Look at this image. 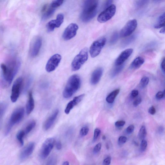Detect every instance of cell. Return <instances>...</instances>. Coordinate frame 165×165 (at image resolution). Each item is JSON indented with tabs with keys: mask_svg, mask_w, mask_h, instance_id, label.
Returning <instances> with one entry per match:
<instances>
[{
	"mask_svg": "<svg viewBox=\"0 0 165 165\" xmlns=\"http://www.w3.org/2000/svg\"><path fill=\"white\" fill-rule=\"evenodd\" d=\"M20 63L19 61L13 60L7 65L4 64L1 65V75L0 79V85L3 89L9 87L17 73Z\"/></svg>",
	"mask_w": 165,
	"mask_h": 165,
	"instance_id": "cell-1",
	"label": "cell"
},
{
	"mask_svg": "<svg viewBox=\"0 0 165 165\" xmlns=\"http://www.w3.org/2000/svg\"><path fill=\"white\" fill-rule=\"evenodd\" d=\"M99 1L87 0L84 1L80 18L84 22H88L95 17L98 12Z\"/></svg>",
	"mask_w": 165,
	"mask_h": 165,
	"instance_id": "cell-2",
	"label": "cell"
},
{
	"mask_svg": "<svg viewBox=\"0 0 165 165\" xmlns=\"http://www.w3.org/2000/svg\"><path fill=\"white\" fill-rule=\"evenodd\" d=\"M81 80L77 75H74L69 78L64 89L63 96L65 99H69L73 96L80 88Z\"/></svg>",
	"mask_w": 165,
	"mask_h": 165,
	"instance_id": "cell-3",
	"label": "cell"
},
{
	"mask_svg": "<svg viewBox=\"0 0 165 165\" xmlns=\"http://www.w3.org/2000/svg\"><path fill=\"white\" fill-rule=\"evenodd\" d=\"M89 58V50L87 48H83L74 58L72 63L71 68L73 71L79 70L87 60Z\"/></svg>",
	"mask_w": 165,
	"mask_h": 165,
	"instance_id": "cell-4",
	"label": "cell"
},
{
	"mask_svg": "<svg viewBox=\"0 0 165 165\" xmlns=\"http://www.w3.org/2000/svg\"><path fill=\"white\" fill-rule=\"evenodd\" d=\"M25 111L23 108L19 107L15 109L11 114L9 122L7 125L5 134L8 135L14 125L19 123L24 117Z\"/></svg>",
	"mask_w": 165,
	"mask_h": 165,
	"instance_id": "cell-5",
	"label": "cell"
},
{
	"mask_svg": "<svg viewBox=\"0 0 165 165\" xmlns=\"http://www.w3.org/2000/svg\"><path fill=\"white\" fill-rule=\"evenodd\" d=\"M106 38L102 37L95 41L92 44L89 50L90 54L92 58L96 57L100 54L102 48L106 44Z\"/></svg>",
	"mask_w": 165,
	"mask_h": 165,
	"instance_id": "cell-6",
	"label": "cell"
},
{
	"mask_svg": "<svg viewBox=\"0 0 165 165\" xmlns=\"http://www.w3.org/2000/svg\"><path fill=\"white\" fill-rule=\"evenodd\" d=\"M116 10V6L112 4L99 14L97 18L98 21L100 23H104L109 20L115 15Z\"/></svg>",
	"mask_w": 165,
	"mask_h": 165,
	"instance_id": "cell-7",
	"label": "cell"
},
{
	"mask_svg": "<svg viewBox=\"0 0 165 165\" xmlns=\"http://www.w3.org/2000/svg\"><path fill=\"white\" fill-rule=\"evenodd\" d=\"M55 143L54 138L50 137L47 139L42 145L40 150V156L43 159L46 158L49 156Z\"/></svg>",
	"mask_w": 165,
	"mask_h": 165,
	"instance_id": "cell-8",
	"label": "cell"
},
{
	"mask_svg": "<svg viewBox=\"0 0 165 165\" xmlns=\"http://www.w3.org/2000/svg\"><path fill=\"white\" fill-rule=\"evenodd\" d=\"M137 22L136 19L130 20L126 23L120 32V37L124 38L130 36L137 28Z\"/></svg>",
	"mask_w": 165,
	"mask_h": 165,
	"instance_id": "cell-9",
	"label": "cell"
},
{
	"mask_svg": "<svg viewBox=\"0 0 165 165\" xmlns=\"http://www.w3.org/2000/svg\"><path fill=\"white\" fill-rule=\"evenodd\" d=\"M42 38L40 37H35L32 39L29 48V54L31 57L34 58L38 55L42 46Z\"/></svg>",
	"mask_w": 165,
	"mask_h": 165,
	"instance_id": "cell-10",
	"label": "cell"
},
{
	"mask_svg": "<svg viewBox=\"0 0 165 165\" xmlns=\"http://www.w3.org/2000/svg\"><path fill=\"white\" fill-rule=\"evenodd\" d=\"M23 82V79L21 77L18 78L14 82L11 96V100L13 103L16 102L19 97Z\"/></svg>",
	"mask_w": 165,
	"mask_h": 165,
	"instance_id": "cell-11",
	"label": "cell"
},
{
	"mask_svg": "<svg viewBox=\"0 0 165 165\" xmlns=\"http://www.w3.org/2000/svg\"><path fill=\"white\" fill-rule=\"evenodd\" d=\"M62 59L61 56L59 54H55L52 55L47 63L45 70L48 72L54 71L59 66Z\"/></svg>",
	"mask_w": 165,
	"mask_h": 165,
	"instance_id": "cell-12",
	"label": "cell"
},
{
	"mask_svg": "<svg viewBox=\"0 0 165 165\" xmlns=\"http://www.w3.org/2000/svg\"><path fill=\"white\" fill-rule=\"evenodd\" d=\"M79 29V26L76 23H72L68 25L65 28L62 35L64 40H69L76 36Z\"/></svg>",
	"mask_w": 165,
	"mask_h": 165,
	"instance_id": "cell-13",
	"label": "cell"
},
{
	"mask_svg": "<svg viewBox=\"0 0 165 165\" xmlns=\"http://www.w3.org/2000/svg\"><path fill=\"white\" fill-rule=\"evenodd\" d=\"M64 19V17L63 14L60 13L58 14L56 19L52 20L47 24V30L48 32H51L54 30L55 28L60 27L63 23Z\"/></svg>",
	"mask_w": 165,
	"mask_h": 165,
	"instance_id": "cell-14",
	"label": "cell"
},
{
	"mask_svg": "<svg viewBox=\"0 0 165 165\" xmlns=\"http://www.w3.org/2000/svg\"><path fill=\"white\" fill-rule=\"evenodd\" d=\"M133 51L132 48H128L123 51L116 59L115 64L116 66H120L123 64L128 59Z\"/></svg>",
	"mask_w": 165,
	"mask_h": 165,
	"instance_id": "cell-15",
	"label": "cell"
},
{
	"mask_svg": "<svg viewBox=\"0 0 165 165\" xmlns=\"http://www.w3.org/2000/svg\"><path fill=\"white\" fill-rule=\"evenodd\" d=\"M35 148V143L34 142L29 143L21 152L20 158L21 160H25L30 156Z\"/></svg>",
	"mask_w": 165,
	"mask_h": 165,
	"instance_id": "cell-16",
	"label": "cell"
},
{
	"mask_svg": "<svg viewBox=\"0 0 165 165\" xmlns=\"http://www.w3.org/2000/svg\"><path fill=\"white\" fill-rule=\"evenodd\" d=\"M84 96V94H82L74 98L73 100L68 103L65 110V113L67 115L69 114L72 109L82 100Z\"/></svg>",
	"mask_w": 165,
	"mask_h": 165,
	"instance_id": "cell-17",
	"label": "cell"
},
{
	"mask_svg": "<svg viewBox=\"0 0 165 165\" xmlns=\"http://www.w3.org/2000/svg\"><path fill=\"white\" fill-rule=\"evenodd\" d=\"M56 8L52 6L51 4L49 5H45L42 8V19L45 20L51 17L54 13Z\"/></svg>",
	"mask_w": 165,
	"mask_h": 165,
	"instance_id": "cell-18",
	"label": "cell"
},
{
	"mask_svg": "<svg viewBox=\"0 0 165 165\" xmlns=\"http://www.w3.org/2000/svg\"><path fill=\"white\" fill-rule=\"evenodd\" d=\"M59 112V110L58 109H56L45 121L43 126L45 130H49L52 127L57 118Z\"/></svg>",
	"mask_w": 165,
	"mask_h": 165,
	"instance_id": "cell-19",
	"label": "cell"
},
{
	"mask_svg": "<svg viewBox=\"0 0 165 165\" xmlns=\"http://www.w3.org/2000/svg\"><path fill=\"white\" fill-rule=\"evenodd\" d=\"M103 69L102 68H99L95 70L92 73L90 79L91 83L92 85L97 84L100 81L103 75Z\"/></svg>",
	"mask_w": 165,
	"mask_h": 165,
	"instance_id": "cell-20",
	"label": "cell"
},
{
	"mask_svg": "<svg viewBox=\"0 0 165 165\" xmlns=\"http://www.w3.org/2000/svg\"><path fill=\"white\" fill-rule=\"evenodd\" d=\"M35 107L34 100L32 92H29L28 98L26 105V112L27 115L30 114L33 111Z\"/></svg>",
	"mask_w": 165,
	"mask_h": 165,
	"instance_id": "cell-21",
	"label": "cell"
},
{
	"mask_svg": "<svg viewBox=\"0 0 165 165\" xmlns=\"http://www.w3.org/2000/svg\"><path fill=\"white\" fill-rule=\"evenodd\" d=\"M145 61L143 57L138 56L135 59L131 64L130 68L131 69H139Z\"/></svg>",
	"mask_w": 165,
	"mask_h": 165,
	"instance_id": "cell-22",
	"label": "cell"
},
{
	"mask_svg": "<svg viewBox=\"0 0 165 165\" xmlns=\"http://www.w3.org/2000/svg\"><path fill=\"white\" fill-rule=\"evenodd\" d=\"M119 92L120 90L119 89L115 90L112 92L107 97L106 99V102L109 104L113 103Z\"/></svg>",
	"mask_w": 165,
	"mask_h": 165,
	"instance_id": "cell-23",
	"label": "cell"
},
{
	"mask_svg": "<svg viewBox=\"0 0 165 165\" xmlns=\"http://www.w3.org/2000/svg\"><path fill=\"white\" fill-rule=\"evenodd\" d=\"M165 13L162 14L159 17L157 23L154 25V28L156 29L163 28L165 26Z\"/></svg>",
	"mask_w": 165,
	"mask_h": 165,
	"instance_id": "cell-24",
	"label": "cell"
},
{
	"mask_svg": "<svg viewBox=\"0 0 165 165\" xmlns=\"http://www.w3.org/2000/svg\"><path fill=\"white\" fill-rule=\"evenodd\" d=\"M136 36L135 35H132L126 38L122 42L121 44L122 46L123 47H125L127 45L130 44L136 39Z\"/></svg>",
	"mask_w": 165,
	"mask_h": 165,
	"instance_id": "cell-25",
	"label": "cell"
},
{
	"mask_svg": "<svg viewBox=\"0 0 165 165\" xmlns=\"http://www.w3.org/2000/svg\"><path fill=\"white\" fill-rule=\"evenodd\" d=\"M36 125V122L34 121H33L30 123L27 126L25 130L24 131L25 135H28L29 133L32 129L35 127Z\"/></svg>",
	"mask_w": 165,
	"mask_h": 165,
	"instance_id": "cell-26",
	"label": "cell"
},
{
	"mask_svg": "<svg viewBox=\"0 0 165 165\" xmlns=\"http://www.w3.org/2000/svg\"><path fill=\"white\" fill-rule=\"evenodd\" d=\"M25 135L24 131L20 130L18 132L17 135V138L21 146H22L24 144L23 138Z\"/></svg>",
	"mask_w": 165,
	"mask_h": 165,
	"instance_id": "cell-27",
	"label": "cell"
},
{
	"mask_svg": "<svg viewBox=\"0 0 165 165\" xmlns=\"http://www.w3.org/2000/svg\"><path fill=\"white\" fill-rule=\"evenodd\" d=\"M146 127L145 126H142L139 131L138 133V137L141 140H143L144 139L146 135Z\"/></svg>",
	"mask_w": 165,
	"mask_h": 165,
	"instance_id": "cell-28",
	"label": "cell"
},
{
	"mask_svg": "<svg viewBox=\"0 0 165 165\" xmlns=\"http://www.w3.org/2000/svg\"><path fill=\"white\" fill-rule=\"evenodd\" d=\"M116 66L117 67L115 68V69H114V70L112 72L111 75L113 77L116 76L123 69L124 67V65L123 64L120 65V66Z\"/></svg>",
	"mask_w": 165,
	"mask_h": 165,
	"instance_id": "cell-29",
	"label": "cell"
},
{
	"mask_svg": "<svg viewBox=\"0 0 165 165\" xmlns=\"http://www.w3.org/2000/svg\"><path fill=\"white\" fill-rule=\"evenodd\" d=\"M7 107L6 103L3 102H0V118L2 117L5 113Z\"/></svg>",
	"mask_w": 165,
	"mask_h": 165,
	"instance_id": "cell-30",
	"label": "cell"
},
{
	"mask_svg": "<svg viewBox=\"0 0 165 165\" xmlns=\"http://www.w3.org/2000/svg\"><path fill=\"white\" fill-rule=\"evenodd\" d=\"M119 37L118 33L117 32L114 33L111 37L110 43L111 45H113L116 43L118 40Z\"/></svg>",
	"mask_w": 165,
	"mask_h": 165,
	"instance_id": "cell-31",
	"label": "cell"
},
{
	"mask_svg": "<svg viewBox=\"0 0 165 165\" xmlns=\"http://www.w3.org/2000/svg\"><path fill=\"white\" fill-rule=\"evenodd\" d=\"M149 82V79L146 76L143 77L140 82V85L142 88H144L147 86Z\"/></svg>",
	"mask_w": 165,
	"mask_h": 165,
	"instance_id": "cell-32",
	"label": "cell"
},
{
	"mask_svg": "<svg viewBox=\"0 0 165 165\" xmlns=\"http://www.w3.org/2000/svg\"><path fill=\"white\" fill-rule=\"evenodd\" d=\"M89 127L86 126H84L81 129L80 131V135L82 137L86 136L89 133Z\"/></svg>",
	"mask_w": 165,
	"mask_h": 165,
	"instance_id": "cell-33",
	"label": "cell"
},
{
	"mask_svg": "<svg viewBox=\"0 0 165 165\" xmlns=\"http://www.w3.org/2000/svg\"><path fill=\"white\" fill-rule=\"evenodd\" d=\"M64 1H52L50 4L53 7L55 8H57L58 7L60 6L63 3Z\"/></svg>",
	"mask_w": 165,
	"mask_h": 165,
	"instance_id": "cell-34",
	"label": "cell"
},
{
	"mask_svg": "<svg viewBox=\"0 0 165 165\" xmlns=\"http://www.w3.org/2000/svg\"><path fill=\"white\" fill-rule=\"evenodd\" d=\"M56 163V159L54 156H51L48 159L45 165H55Z\"/></svg>",
	"mask_w": 165,
	"mask_h": 165,
	"instance_id": "cell-35",
	"label": "cell"
},
{
	"mask_svg": "<svg viewBox=\"0 0 165 165\" xmlns=\"http://www.w3.org/2000/svg\"><path fill=\"white\" fill-rule=\"evenodd\" d=\"M147 1H136V7L138 8H142L147 4L148 2Z\"/></svg>",
	"mask_w": 165,
	"mask_h": 165,
	"instance_id": "cell-36",
	"label": "cell"
},
{
	"mask_svg": "<svg viewBox=\"0 0 165 165\" xmlns=\"http://www.w3.org/2000/svg\"><path fill=\"white\" fill-rule=\"evenodd\" d=\"M101 133V130L100 129L96 128L95 129L94 133V137L93 140V142H96L99 137Z\"/></svg>",
	"mask_w": 165,
	"mask_h": 165,
	"instance_id": "cell-37",
	"label": "cell"
},
{
	"mask_svg": "<svg viewBox=\"0 0 165 165\" xmlns=\"http://www.w3.org/2000/svg\"><path fill=\"white\" fill-rule=\"evenodd\" d=\"M147 146V142L146 141L143 139L142 140L141 143L140 148L142 152H144L146 151Z\"/></svg>",
	"mask_w": 165,
	"mask_h": 165,
	"instance_id": "cell-38",
	"label": "cell"
},
{
	"mask_svg": "<svg viewBox=\"0 0 165 165\" xmlns=\"http://www.w3.org/2000/svg\"><path fill=\"white\" fill-rule=\"evenodd\" d=\"M127 140V138L126 136H120L118 139V143L119 145H122L125 144Z\"/></svg>",
	"mask_w": 165,
	"mask_h": 165,
	"instance_id": "cell-39",
	"label": "cell"
},
{
	"mask_svg": "<svg viewBox=\"0 0 165 165\" xmlns=\"http://www.w3.org/2000/svg\"><path fill=\"white\" fill-rule=\"evenodd\" d=\"M102 147V144L101 143H98L95 146L93 149V153L96 154L100 152Z\"/></svg>",
	"mask_w": 165,
	"mask_h": 165,
	"instance_id": "cell-40",
	"label": "cell"
},
{
	"mask_svg": "<svg viewBox=\"0 0 165 165\" xmlns=\"http://www.w3.org/2000/svg\"><path fill=\"white\" fill-rule=\"evenodd\" d=\"M164 90L163 92L159 91L156 94V99L158 100H160V99H163V97H164Z\"/></svg>",
	"mask_w": 165,
	"mask_h": 165,
	"instance_id": "cell-41",
	"label": "cell"
},
{
	"mask_svg": "<svg viewBox=\"0 0 165 165\" xmlns=\"http://www.w3.org/2000/svg\"><path fill=\"white\" fill-rule=\"evenodd\" d=\"M126 123V122L123 121H118L115 123V126L118 127H122Z\"/></svg>",
	"mask_w": 165,
	"mask_h": 165,
	"instance_id": "cell-42",
	"label": "cell"
},
{
	"mask_svg": "<svg viewBox=\"0 0 165 165\" xmlns=\"http://www.w3.org/2000/svg\"><path fill=\"white\" fill-rule=\"evenodd\" d=\"M135 129V126L133 125H130L126 129V132L128 134H131L134 131Z\"/></svg>",
	"mask_w": 165,
	"mask_h": 165,
	"instance_id": "cell-43",
	"label": "cell"
},
{
	"mask_svg": "<svg viewBox=\"0 0 165 165\" xmlns=\"http://www.w3.org/2000/svg\"><path fill=\"white\" fill-rule=\"evenodd\" d=\"M142 102V99L141 98L138 97L137 99H135L133 102V105L135 107H136L138 106Z\"/></svg>",
	"mask_w": 165,
	"mask_h": 165,
	"instance_id": "cell-44",
	"label": "cell"
},
{
	"mask_svg": "<svg viewBox=\"0 0 165 165\" xmlns=\"http://www.w3.org/2000/svg\"><path fill=\"white\" fill-rule=\"evenodd\" d=\"M111 162V157L110 156H108L104 160L103 162V165H110Z\"/></svg>",
	"mask_w": 165,
	"mask_h": 165,
	"instance_id": "cell-45",
	"label": "cell"
},
{
	"mask_svg": "<svg viewBox=\"0 0 165 165\" xmlns=\"http://www.w3.org/2000/svg\"><path fill=\"white\" fill-rule=\"evenodd\" d=\"M113 1H105L104 4L103 6V8L104 9H106L112 5Z\"/></svg>",
	"mask_w": 165,
	"mask_h": 165,
	"instance_id": "cell-46",
	"label": "cell"
},
{
	"mask_svg": "<svg viewBox=\"0 0 165 165\" xmlns=\"http://www.w3.org/2000/svg\"><path fill=\"white\" fill-rule=\"evenodd\" d=\"M138 91L137 90H133L131 93V96L132 98H135L138 95Z\"/></svg>",
	"mask_w": 165,
	"mask_h": 165,
	"instance_id": "cell-47",
	"label": "cell"
},
{
	"mask_svg": "<svg viewBox=\"0 0 165 165\" xmlns=\"http://www.w3.org/2000/svg\"><path fill=\"white\" fill-rule=\"evenodd\" d=\"M55 147L58 150H60L62 147V144L60 141H58L55 143Z\"/></svg>",
	"mask_w": 165,
	"mask_h": 165,
	"instance_id": "cell-48",
	"label": "cell"
},
{
	"mask_svg": "<svg viewBox=\"0 0 165 165\" xmlns=\"http://www.w3.org/2000/svg\"><path fill=\"white\" fill-rule=\"evenodd\" d=\"M156 110L153 106H152L149 108L148 112L149 113L152 115H154L156 113Z\"/></svg>",
	"mask_w": 165,
	"mask_h": 165,
	"instance_id": "cell-49",
	"label": "cell"
},
{
	"mask_svg": "<svg viewBox=\"0 0 165 165\" xmlns=\"http://www.w3.org/2000/svg\"><path fill=\"white\" fill-rule=\"evenodd\" d=\"M161 68L163 74H165V59L163 58L162 59L161 64Z\"/></svg>",
	"mask_w": 165,
	"mask_h": 165,
	"instance_id": "cell-50",
	"label": "cell"
},
{
	"mask_svg": "<svg viewBox=\"0 0 165 165\" xmlns=\"http://www.w3.org/2000/svg\"><path fill=\"white\" fill-rule=\"evenodd\" d=\"M164 128H163V126H160L158 129L159 133H160V134H161V133H163V131H164Z\"/></svg>",
	"mask_w": 165,
	"mask_h": 165,
	"instance_id": "cell-51",
	"label": "cell"
},
{
	"mask_svg": "<svg viewBox=\"0 0 165 165\" xmlns=\"http://www.w3.org/2000/svg\"><path fill=\"white\" fill-rule=\"evenodd\" d=\"M160 33H163L164 34L165 33V28L164 27L160 31Z\"/></svg>",
	"mask_w": 165,
	"mask_h": 165,
	"instance_id": "cell-52",
	"label": "cell"
},
{
	"mask_svg": "<svg viewBox=\"0 0 165 165\" xmlns=\"http://www.w3.org/2000/svg\"><path fill=\"white\" fill-rule=\"evenodd\" d=\"M62 165H69V162L68 161H65L63 162Z\"/></svg>",
	"mask_w": 165,
	"mask_h": 165,
	"instance_id": "cell-53",
	"label": "cell"
},
{
	"mask_svg": "<svg viewBox=\"0 0 165 165\" xmlns=\"http://www.w3.org/2000/svg\"><path fill=\"white\" fill-rule=\"evenodd\" d=\"M106 137H105V136H103V140H105V139H106Z\"/></svg>",
	"mask_w": 165,
	"mask_h": 165,
	"instance_id": "cell-54",
	"label": "cell"
}]
</instances>
